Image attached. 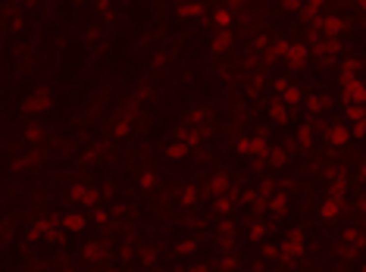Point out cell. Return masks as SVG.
I'll return each instance as SVG.
<instances>
[{
  "label": "cell",
  "instance_id": "obj_1",
  "mask_svg": "<svg viewBox=\"0 0 366 272\" xmlns=\"http://www.w3.org/2000/svg\"><path fill=\"white\" fill-rule=\"evenodd\" d=\"M341 194H344V185H335V188H332L326 197L319 200V219H326V222L338 219V213H341V207H344Z\"/></svg>",
  "mask_w": 366,
  "mask_h": 272
},
{
  "label": "cell",
  "instance_id": "obj_2",
  "mask_svg": "<svg viewBox=\"0 0 366 272\" xmlns=\"http://www.w3.org/2000/svg\"><path fill=\"white\" fill-rule=\"evenodd\" d=\"M28 238H31V241H50V244H59V241H63V232L56 228L54 219H38V222L31 225Z\"/></svg>",
  "mask_w": 366,
  "mask_h": 272
},
{
  "label": "cell",
  "instance_id": "obj_3",
  "mask_svg": "<svg viewBox=\"0 0 366 272\" xmlns=\"http://www.w3.org/2000/svg\"><path fill=\"white\" fill-rule=\"evenodd\" d=\"M304 253V232L294 228L291 235H285V244H282V260L285 263H294L297 257Z\"/></svg>",
  "mask_w": 366,
  "mask_h": 272
},
{
  "label": "cell",
  "instance_id": "obj_4",
  "mask_svg": "<svg viewBox=\"0 0 366 272\" xmlns=\"http://www.w3.org/2000/svg\"><path fill=\"white\" fill-rule=\"evenodd\" d=\"M313 31L329 35V38H338L344 31V19H335V16H316V19H313Z\"/></svg>",
  "mask_w": 366,
  "mask_h": 272
},
{
  "label": "cell",
  "instance_id": "obj_5",
  "mask_svg": "<svg viewBox=\"0 0 366 272\" xmlns=\"http://www.w3.org/2000/svg\"><path fill=\"white\" fill-rule=\"evenodd\" d=\"M276 94H279V100L288 107V104H297V100L304 97V91L297 88L291 79H276Z\"/></svg>",
  "mask_w": 366,
  "mask_h": 272
},
{
  "label": "cell",
  "instance_id": "obj_6",
  "mask_svg": "<svg viewBox=\"0 0 366 272\" xmlns=\"http://www.w3.org/2000/svg\"><path fill=\"white\" fill-rule=\"evenodd\" d=\"M238 154L241 157H269V147L263 138H241L238 141Z\"/></svg>",
  "mask_w": 366,
  "mask_h": 272
},
{
  "label": "cell",
  "instance_id": "obj_7",
  "mask_svg": "<svg viewBox=\"0 0 366 272\" xmlns=\"http://www.w3.org/2000/svg\"><path fill=\"white\" fill-rule=\"evenodd\" d=\"M307 56H310V50L304 47V44H291V41H288V47H285V59L291 66H304L307 63Z\"/></svg>",
  "mask_w": 366,
  "mask_h": 272
},
{
  "label": "cell",
  "instance_id": "obj_8",
  "mask_svg": "<svg viewBox=\"0 0 366 272\" xmlns=\"http://www.w3.org/2000/svg\"><path fill=\"white\" fill-rule=\"evenodd\" d=\"M69 197L79 200V203H84V207H94V203H97V191H94V188H84V185H72Z\"/></svg>",
  "mask_w": 366,
  "mask_h": 272
},
{
  "label": "cell",
  "instance_id": "obj_9",
  "mask_svg": "<svg viewBox=\"0 0 366 272\" xmlns=\"http://www.w3.org/2000/svg\"><path fill=\"white\" fill-rule=\"evenodd\" d=\"M285 203H288V194H285V191H276V194H272V197L266 200V210L279 219V216L285 213Z\"/></svg>",
  "mask_w": 366,
  "mask_h": 272
},
{
  "label": "cell",
  "instance_id": "obj_10",
  "mask_svg": "<svg viewBox=\"0 0 366 272\" xmlns=\"http://www.w3.org/2000/svg\"><path fill=\"white\" fill-rule=\"evenodd\" d=\"M360 100H366V88L360 82H351L344 88V104H360Z\"/></svg>",
  "mask_w": 366,
  "mask_h": 272
},
{
  "label": "cell",
  "instance_id": "obj_11",
  "mask_svg": "<svg viewBox=\"0 0 366 272\" xmlns=\"http://www.w3.org/2000/svg\"><path fill=\"white\" fill-rule=\"evenodd\" d=\"M269 119H276V122H291V113H288V107L282 100H272L269 104Z\"/></svg>",
  "mask_w": 366,
  "mask_h": 272
},
{
  "label": "cell",
  "instance_id": "obj_12",
  "mask_svg": "<svg viewBox=\"0 0 366 272\" xmlns=\"http://www.w3.org/2000/svg\"><path fill=\"white\" fill-rule=\"evenodd\" d=\"M347 135H351V132H347L344 125H332V129H329V144H332V147H344Z\"/></svg>",
  "mask_w": 366,
  "mask_h": 272
},
{
  "label": "cell",
  "instance_id": "obj_13",
  "mask_svg": "<svg viewBox=\"0 0 366 272\" xmlns=\"http://www.w3.org/2000/svg\"><path fill=\"white\" fill-rule=\"evenodd\" d=\"M63 228H66V232H82V228H84V216L66 213V216H63Z\"/></svg>",
  "mask_w": 366,
  "mask_h": 272
},
{
  "label": "cell",
  "instance_id": "obj_14",
  "mask_svg": "<svg viewBox=\"0 0 366 272\" xmlns=\"http://www.w3.org/2000/svg\"><path fill=\"white\" fill-rule=\"evenodd\" d=\"M213 22H216L219 31H228V25H232V10H225V6L216 10V13H213Z\"/></svg>",
  "mask_w": 366,
  "mask_h": 272
},
{
  "label": "cell",
  "instance_id": "obj_15",
  "mask_svg": "<svg viewBox=\"0 0 366 272\" xmlns=\"http://www.w3.org/2000/svg\"><path fill=\"white\" fill-rule=\"evenodd\" d=\"M25 109H31V113H47V109H50V97L41 94V97H35V100H28Z\"/></svg>",
  "mask_w": 366,
  "mask_h": 272
},
{
  "label": "cell",
  "instance_id": "obj_16",
  "mask_svg": "<svg viewBox=\"0 0 366 272\" xmlns=\"http://www.w3.org/2000/svg\"><path fill=\"white\" fill-rule=\"evenodd\" d=\"M188 150L191 147H185L182 141H172V144H169V150H166V157L169 160H185V157H188Z\"/></svg>",
  "mask_w": 366,
  "mask_h": 272
},
{
  "label": "cell",
  "instance_id": "obj_17",
  "mask_svg": "<svg viewBox=\"0 0 366 272\" xmlns=\"http://www.w3.org/2000/svg\"><path fill=\"white\" fill-rule=\"evenodd\" d=\"M232 188V182H228L225 175H213V182H210V194H223Z\"/></svg>",
  "mask_w": 366,
  "mask_h": 272
},
{
  "label": "cell",
  "instance_id": "obj_18",
  "mask_svg": "<svg viewBox=\"0 0 366 272\" xmlns=\"http://www.w3.org/2000/svg\"><path fill=\"white\" fill-rule=\"evenodd\" d=\"M232 47V35H228V31H216V38H213V50H228Z\"/></svg>",
  "mask_w": 366,
  "mask_h": 272
},
{
  "label": "cell",
  "instance_id": "obj_19",
  "mask_svg": "<svg viewBox=\"0 0 366 272\" xmlns=\"http://www.w3.org/2000/svg\"><path fill=\"white\" fill-rule=\"evenodd\" d=\"M266 160H269V163L276 166V169H282V166L288 163V157H285V150H282V147H269V157H266Z\"/></svg>",
  "mask_w": 366,
  "mask_h": 272
},
{
  "label": "cell",
  "instance_id": "obj_20",
  "mask_svg": "<svg viewBox=\"0 0 366 272\" xmlns=\"http://www.w3.org/2000/svg\"><path fill=\"white\" fill-rule=\"evenodd\" d=\"M297 141L301 144H313V122H301V129H297Z\"/></svg>",
  "mask_w": 366,
  "mask_h": 272
},
{
  "label": "cell",
  "instance_id": "obj_21",
  "mask_svg": "<svg viewBox=\"0 0 366 272\" xmlns=\"http://www.w3.org/2000/svg\"><path fill=\"white\" fill-rule=\"evenodd\" d=\"M203 10H207L203 3H182L178 6V16H200Z\"/></svg>",
  "mask_w": 366,
  "mask_h": 272
},
{
  "label": "cell",
  "instance_id": "obj_22",
  "mask_svg": "<svg viewBox=\"0 0 366 272\" xmlns=\"http://www.w3.org/2000/svg\"><path fill=\"white\" fill-rule=\"evenodd\" d=\"M178 141H182V144H185V147H194V144H197V141H200V132H194V129H188V132H182V135H178Z\"/></svg>",
  "mask_w": 366,
  "mask_h": 272
},
{
  "label": "cell",
  "instance_id": "obj_23",
  "mask_svg": "<svg viewBox=\"0 0 366 272\" xmlns=\"http://www.w3.org/2000/svg\"><path fill=\"white\" fill-rule=\"evenodd\" d=\"M354 72H357V63H354V59H344V63H341V79H344L347 84L354 82Z\"/></svg>",
  "mask_w": 366,
  "mask_h": 272
},
{
  "label": "cell",
  "instance_id": "obj_24",
  "mask_svg": "<svg viewBox=\"0 0 366 272\" xmlns=\"http://www.w3.org/2000/svg\"><path fill=\"white\" fill-rule=\"evenodd\" d=\"M307 107L313 109V113H319L322 107H326V97H319V94H313V97H307Z\"/></svg>",
  "mask_w": 366,
  "mask_h": 272
},
{
  "label": "cell",
  "instance_id": "obj_25",
  "mask_svg": "<svg viewBox=\"0 0 366 272\" xmlns=\"http://www.w3.org/2000/svg\"><path fill=\"white\" fill-rule=\"evenodd\" d=\"M138 185H141V188H154V185H157V175H154V172H144V175L138 178Z\"/></svg>",
  "mask_w": 366,
  "mask_h": 272
},
{
  "label": "cell",
  "instance_id": "obj_26",
  "mask_svg": "<svg viewBox=\"0 0 366 272\" xmlns=\"http://www.w3.org/2000/svg\"><path fill=\"white\" fill-rule=\"evenodd\" d=\"M100 253H104V247H100V244H94V241H91V244H88V247H84V257H88V260H94V257H100Z\"/></svg>",
  "mask_w": 366,
  "mask_h": 272
},
{
  "label": "cell",
  "instance_id": "obj_27",
  "mask_svg": "<svg viewBox=\"0 0 366 272\" xmlns=\"http://www.w3.org/2000/svg\"><path fill=\"white\" fill-rule=\"evenodd\" d=\"M216 210H219V213H223V216H228V213H232V197H219Z\"/></svg>",
  "mask_w": 366,
  "mask_h": 272
},
{
  "label": "cell",
  "instance_id": "obj_28",
  "mask_svg": "<svg viewBox=\"0 0 366 272\" xmlns=\"http://www.w3.org/2000/svg\"><path fill=\"white\" fill-rule=\"evenodd\" d=\"M41 135H44V132H41L38 125H28V129H25V138H28V141H38Z\"/></svg>",
  "mask_w": 366,
  "mask_h": 272
},
{
  "label": "cell",
  "instance_id": "obj_29",
  "mask_svg": "<svg viewBox=\"0 0 366 272\" xmlns=\"http://www.w3.org/2000/svg\"><path fill=\"white\" fill-rule=\"evenodd\" d=\"M129 129H132V122H129V119H122V122L116 125V135H119V138H125V135H129Z\"/></svg>",
  "mask_w": 366,
  "mask_h": 272
},
{
  "label": "cell",
  "instance_id": "obj_30",
  "mask_svg": "<svg viewBox=\"0 0 366 272\" xmlns=\"http://www.w3.org/2000/svg\"><path fill=\"white\" fill-rule=\"evenodd\" d=\"M232 232H235L232 222H219V235H223V238H232Z\"/></svg>",
  "mask_w": 366,
  "mask_h": 272
},
{
  "label": "cell",
  "instance_id": "obj_31",
  "mask_svg": "<svg viewBox=\"0 0 366 272\" xmlns=\"http://www.w3.org/2000/svg\"><path fill=\"white\" fill-rule=\"evenodd\" d=\"M263 232H266L263 222H253V225H251V238H263Z\"/></svg>",
  "mask_w": 366,
  "mask_h": 272
},
{
  "label": "cell",
  "instance_id": "obj_32",
  "mask_svg": "<svg viewBox=\"0 0 366 272\" xmlns=\"http://www.w3.org/2000/svg\"><path fill=\"white\" fill-rule=\"evenodd\" d=\"M235 266H238V263H235L232 257H225V260H219V266H216V269H235Z\"/></svg>",
  "mask_w": 366,
  "mask_h": 272
},
{
  "label": "cell",
  "instance_id": "obj_33",
  "mask_svg": "<svg viewBox=\"0 0 366 272\" xmlns=\"http://www.w3.org/2000/svg\"><path fill=\"white\" fill-rule=\"evenodd\" d=\"M182 250H185V253H194V250H197V241H194V238H191V241H185Z\"/></svg>",
  "mask_w": 366,
  "mask_h": 272
},
{
  "label": "cell",
  "instance_id": "obj_34",
  "mask_svg": "<svg viewBox=\"0 0 366 272\" xmlns=\"http://www.w3.org/2000/svg\"><path fill=\"white\" fill-rule=\"evenodd\" d=\"M182 200L191 203V200H194V188H185V191H182Z\"/></svg>",
  "mask_w": 366,
  "mask_h": 272
},
{
  "label": "cell",
  "instance_id": "obj_35",
  "mask_svg": "<svg viewBox=\"0 0 366 272\" xmlns=\"http://www.w3.org/2000/svg\"><path fill=\"white\" fill-rule=\"evenodd\" d=\"M188 272H207V269H200V266H191V269H188Z\"/></svg>",
  "mask_w": 366,
  "mask_h": 272
},
{
  "label": "cell",
  "instance_id": "obj_36",
  "mask_svg": "<svg viewBox=\"0 0 366 272\" xmlns=\"http://www.w3.org/2000/svg\"><path fill=\"white\" fill-rule=\"evenodd\" d=\"M38 272H47V269H38Z\"/></svg>",
  "mask_w": 366,
  "mask_h": 272
},
{
  "label": "cell",
  "instance_id": "obj_37",
  "mask_svg": "<svg viewBox=\"0 0 366 272\" xmlns=\"http://www.w3.org/2000/svg\"><path fill=\"white\" fill-rule=\"evenodd\" d=\"M363 272H366V269H363Z\"/></svg>",
  "mask_w": 366,
  "mask_h": 272
}]
</instances>
